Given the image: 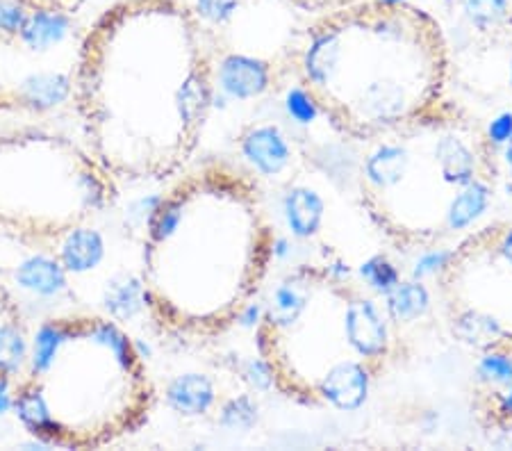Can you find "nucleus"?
Returning a JSON list of instances; mask_svg holds the SVG:
<instances>
[{
  "instance_id": "obj_9",
  "label": "nucleus",
  "mask_w": 512,
  "mask_h": 451,
  "mask_svg": "<svg viewBox=\"0 0 512 451\" xmlns=\"http://www.w3.org/2000/svg\"><path fill=\"white\" fill-rule=\"evenodd\" d=\"M28 319L12 287L0 276V390H10L26 365L30 347Z\"/></svg>"
},
{
  "instance_id": "obj_7",
  "label": "nucleus",
  "mask_w": 512,
  "mask_h": 451,
  "mask_svg": "<svg viewBox=\"0 0 512 451\" xmlns=\"http://www.w3.org/2000/svg\"><path fill=\"white\" fill-rule=\"evenodd\" d=\"M119 180L87 144L48 128L0 135V233L53 251L112 208Z\"/></svg>"
},
{
  "instance_id": "obj_12",
  "label": "nucleus",
  "mask_w": 512,
  "mask_h": 451,
  "mask_svg": "<svg viewBox=\"0 0 512 451\" xmlns=\"http://www.w3.org/2000/svg\"><path fill=\"white\" fill-rule=\"evenodd\" d=\"M287 3L292 5V7H296V10L310 14L312 19H315V16L335 12V10H342V7H351V5L365 3V0H287Z\"/></svg>"
},
{
  "instance_id": "obj_5",
  "label": "nucleus",
  "mask_w": 512,
  "mask_h": 451,
  "mask_svg": "<svg viewBox=\"0 0 512 451\" xmlns=\"http://www.w3.org/2000/svg\"><path fill=\"white\" fill-rule=\"evenodd\" d=\"M499 178L492 133L444 101L365 144L358 199L394 249L435 251L456 246L485 224Z\"/></svg>"
},
{
  "instance_id": "obj_2",
  "label": "nucleus",
  "mask_w": 512,
  "mask_h": 451,
  "mask_svg": "<svg viewBox=\"0 0 512 451\" xmlns=\"http://www.w3.org/2000/svg\"><path fill=\"white\" fill-rule=\"evenodd\" d=\"M276 228L258 180L224 158L169 180L146 221L139 285L162 338L203 344L242 322L267 283Z\"/></svg>"
},
{
  "instance_id": "obj_3",
  "label": "nucleus",
  "mask_w": 512,
  "mask_h": 451,
  "mask_svg": "<svg viewBox=\"0 0 512 451\" xmlns=\"http://www.w3.org/2000/svg\"><path fill=\"white\" fill-rule=\"evenodd\" d=\"M292 71L319 117L367 144L447 101L442 23L410 0H365L321 14L296 37Z\"/></svg>"
},
{
  "instance_id": "obj_1",
  "label": "nucleus",
  "mask_w": 512,
  "mask_h": 451,
  "mask_svg": "<svg viewBox=\"0 0 512 451\" xmlns=\"http://www.w3.org/2000/svg\"><path fill=\"white\" fill-rule=\"evenodd\" d=\"M214 92V39L187 0H117L82 30L71 103L119 183H169L189 167Z\"/></svg>"
},
{
  "instance_id": "obj_10",
  "label": "nucleus",
  "mask_w": 512,
  "mask_h": 451,
  "mask_svg": "<svg viewBox=\"0 0 512 451\" xmlns=\"http://www.w3.org/2000/svg\"><path fill=\"white\" fill-rule=\"evenodd\" d=\"M469 30L481 37H503L512 32V0H444Z\"/></svg>"
},
{
  "instance_id": "obj_6",
  "label": "nucleus",
  "mask_w": 512,
  "mask_h": 451,
  "mask_svg": "<svg viewBox=\"0 0 512 451\" xmlns=\"http://www.w3.org/2000/svg\"><path fill=\"white\" fill-rule=\"evenodd\" d=\"M16 422L44 445L103 449L151 420L158 390L144 351L117 319L64 313L30 333L10 388Z\"/></svg>"
},
{
  "instance_id": "obj_8",
  "label": "nucleus",
  "mask_w": 512,
  "mask_h": 451,
  "mask_svg": "<svg viewBox=\"0 0 512 451\" xmlns=\"http://www.w3.org/2000/svg\"><path fill=\"white\" fill-rule=\"evenodd\" d=\"M82 30L73 16L0 10V114L71 103Z\"/></svg>"
},
{
  "instance_id": "obj_4",
  "label": "nucleus",
  "mask_w": 512,
  "mask_h": 451,
  "mask_svg": "<svg viewBox=\"0 0 512 451\" xmlns=\"http://www.w3.org/2000/svg\"><path fill=\"white\" fill-rule=\"evenodd\" d=\"M255 349L280 397L351 413L399 360L401 335L367 287L324 265H299L264 303Z\"/></svg>"
},
{
  "instance_id": "obj_11",
  "label": "nucleus",
  "mask_w": 512,
  "mask_h": 451,
  "mask_svg": "<svg viewBox=\"0 0 512 451\" xmlns=\"http://www.w3.org/2000/svg\"><path fill=\"white\" fill-rule=\"evenodd\" d=\"M87 0H0V10L76 16Z\"/></svg>"
}]
</instances>
